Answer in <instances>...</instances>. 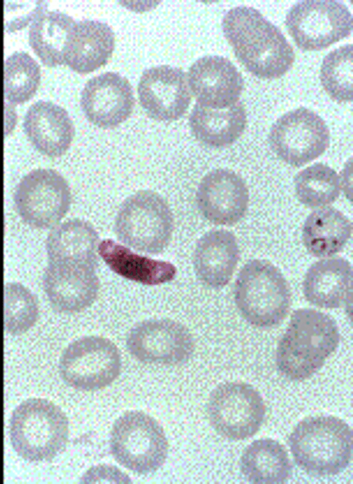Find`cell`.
Wrapping results in <instances>:
<instances>
[{"mask_svg": "<svg viewBox=\"0 0 353 484\" xmlns=\"http://www.w3.org/2000/svg\"><path fill=\"white\" fill-rule=\"evenodd\" d=\"M98 252L113 272L144 285L168 282L176 274L172 264L138 255L110 239L99 244Z\"/></svg>", "mask_w": 353, "mask_h": 484, "instance_id": "d4e9b609", "label": "cell"}, {"mask_svg": "<svg viewBox=\"0 0 353 484\" xmlns=\"http://www.w3.org/2000/svg\"><path fill=\"white\" fill-rule=\"evenodd\" d=\"M352 431L343 420L333 416H312L301 420L288 438L296 464L314 476L342 472L352 454Z\"/></svg>", "mask_w": 353, "mask_h": 484, "instance_id": "3957f363", "label": "cell"}, {"mask_svg": "<svg viewBox=\"0 0 353 484\" xmlns=\"http://www.w3.org/2000/svg\"><path fill=\"white\" fill-rule=\"evenodd\" d=\"M341 188L345 190L346 195H351L352 190V166L351 163L349 166H345L341 174Z\"/></svg>", "mask_w": 353, "mask_h": 484, "instance_id": "836d02e7", "label": "cell"}, {"mask_svg": "<svg viewBox=\"0 0 353 484\" xmlns=\"http://www.w3.org/2000/svg\"><path fill=\"white\" fill-rule=\"evenodd\" d=\"M80 102L90 122L99 128H112L129 118L134 106V97L126 78L108 72L86 83Z\"/></svg>", "mask_w": 353, "mask_h": 484, "instance_id": "2e32d148", "label": "cell"}, {"mask_svg": "<svg viewBox=\"0 0 353 484\" xmlns=\"http://www.w3.org/2000/svg\"><path fill=\"white\" fill-rule=\"evenodd\" d=\"M285 23L296 45L303 51H317L348 37L352 16L347 7L335 0H305L294 4Z\"/></svg>", "mask_w": 353, "mask_h": 484, "instance_id": "9c48e42d", "label": "cell"}, {"mask_svg": "<svg viewBox=\"0 0 353 484\" xmlns=\"http://www.w3.org/2000/svg\"><path fill=\"white\" fill-rule=\"evenodd\" d=\"M174 217L167 201L150 190L139 191L121 204L114 222L115 234L125 245L156 255L168 246Z\"/></svg>", "mask_w": 353, "mask_h": 484, "instance_id": "8992f818", "label": "cell"}, {"mask_svg": "<svg viewBox=\"0 0 353 484\" xmlns=\"http://www.w3.org/2000/svg\"><path fill=\"white\" fill-rule=\"evenodd\" d=\"M126 345L130 354L140 362L176 365L189 360L194 342L190 331L170 319H150L133 327Z\"/></svg>", "mask_w": 353, "mask_h": 484, "instance_id": "4fadbf2b", "label": "cell"}, {"mask_svg": "<svg viewBox=\"0 0 353 484\" xmlns=\"http://www.w3.org/2000/svg\"><path fill=\"white\" fill-rule=\"evenodd\" d=\"M41 79L40 67L27 53L17 52L4 64V95L12 104H21L35 94Z\"/></svg>", "mask_w": 353, "mask_h": 484, "instance_id": "f546056e", "label": "cell"}, {"mask_svg": "<svg viewBox=\"0 0 353 484\" xmlns=\"http://www.w3.org/2000/svg\"><path fill=\"white\" fill-rule=\"evenodd\" d=\"M239 465L245 478L252 483H283L292 471L283 445L269 438L256 440L248 445L241 454Z\"/></svg>", "mask_w": 353, "mask_h": 484, "instance_id": "4316f807", "label": "cell"}, {"mask_svg": "<svg viewBox=\"0 0 353 484\" xmlns=\"http://www.w3.org/2000/svg\"><path fill=\"white\" fill-rule=\"evenodd\" d=\"M320 80L323 89L333 100L339 103L352 101V44L340 46L324 57Z\"/></svg>", "mask_w": 353, "mask_h": 484, "instance_id": "4dcf8cb0", "label": "cell"}, {"mask_svg": "<svg viewBox=\"0 0 353 484\" xmlns=\"http://www.w3.org/2000/svg\"><path fill=\"white\" fill-rule=\"evenodd\" d=\"M188 84L199 105L225 109L239 101L243 80L227 58L208 55L197 59L190 68Z\"/></svg>", "mask_w": 353, "mask_h": 484, "instance_id": "e0dca14e", "label": "cell"}, {"mask_svg": "<svg viewBox=\"0 0 353 484\" xmlns=\"http://www.w3.org/2000/svg\"><path fill=\"white\" fill-rule=\"evenodd\" d=\"M59 372L69 386L93 391L110 385L119 376L121 358L117 347L109 339L85 336L71 342L62 353Z\"/></svg>", "mask_w": 353, "mask_h": 484, "instance_id": "30bf717a", "label": "cell"}, {"mask_svg": "<svg viewBox=\"0 0 353 484\" xmlns=\"http://www.w3.org/2000/svg\"><path fill=\"white\" fill-rule=\"evenodd\" d=\"M139 102L151 118L172 122L181 118L191 101L185 73L163 65L143 71L138 85Z\"/></svg>", "mask_w": 353, "mask_h": 484, "instance_id": "5bb4252c", "label": "cell"}, {"mask_svg": "<svg viewBox=\"0 0 353 484\" xmlns=\"http://www.w3.org/2000/svg\"><path fill=\"white\" fill-rule=\"evenodd\" d=\"M4 328L12 336L30 329L39 318V304L34 294L19 282H8L4 287Z\"/></svg>", "mask_w": 353, "mask_h": 484, "instance_id": "1f68e13d", "label": "cell"}, {"mask_svg": "<svg viewBox=\"0 0 353 484\" xmlns=\"http://www.w3.org/2000/svg\"><path fill=\"white\" fill-rule=\"evenodd\" d=\"M14 202L17 213L28 225L40 229L53 228L69 211L70 188L57 171L39 168L18 183Z\"/></svg>", "mask_w": 353, "mask_h": 484, "instance_id": "8fae6325", "label": "cell"}, {"mask_svg": "<svg viewBox=\"0 0 353 484\" xmlns=\"http://www.w3.org/2000/svg\"><path fill=\"white\" fill-rule=\"evenodd\" d=\"M23 128L32 146L50 157L65 154L74 135V127L68 112L46 101H39L28 108Z\"/></svg>", "mask_w": 353, "mask_h": 484, "instance_id": "ffe728a7", "label": "cell"}, {"mask_svg": "<svg viewBox=\"0 0 353 484\" xmlns=\"http://www.w3.org/2000/svg\"><path fill=\"white\" fill-rule=\"evenodd\" d=\"M352 269L342 258L316 262L307 271L303 282L305 298L324 309H336L347 303L352 291Z\"/></svg>", "mask_w": 353, "mask_h": 484, "instance_id": "603a6c76", "label": "cell"}, {"mask_svg": "<svg viewBox=\"0 0 353 484\" xmlns=\"http://www.w3.org/2000/svg\"><path fill=\"white\" fill-rule=\"evenodd\" d=\"M69 422L57 405L43 398H29L13 411L10 438L17 454L30 462H46L63 451Z\"/></svg>", "mask_w": 353, "mask_h": 484, "instance_id": "277c9868", "label": "cell"}, {"mask_svg": "<svg viewBox=\"0 0 353 484\" xmlns=\"http://www.w3.org/2000/svg\"><path fill=\"white\" fill-rule=\"evenodd\" d=\"M99 237L94 226L81 219L67 220L53 227L46 249L48 263L97 270Z\"/></svg>", "mask_w": 353, "mask_h": 484, "instance_id": "d6986e66", "label": "cell"}, {"mask_svg": "<svg viewBox=\"0 0 353 484\" xmlns=\"http://www.w3.org/2000/svg\"><path fill=\"white\" fill-rule=\"evenodd\" d=\"M114 45V34L108 24L94 20L79 21L70 34L65 64L79 74L92 72L108 63Z\"/></svg>", "mask_w": 353, "mask_h": 484, "instance_id": "7402d4cb", "label": "cell"}, {"mask_svg": "<svg viewBox=\"0 0 353 484\" xmlns=\"http://www.w3.org/2000/svg\"><path fill=\"white\" fill-rule=\"evenodd\" d=\"M75 23L65 13L47 10L32 22L29 43L43 64L54 67L65 64L66 44Z\"/></svg>", "mask_w": 353, "mask_h": 484, "instance_id": "83f0119b", "label": "cell"}, {"mask_svg": "<svg viewBox=\"0 0 353 484\" xmlns=\"http://www.w3.org/2000/svg\"><path fill=\"white\" fill-rule=\"evenodd\" d=\"M330 130L324 120L303 107L281 116L271 127L268 142L283 162L299 167L321 155L328 148Z\"/></svg>", "mask_w": 353, "mask_h": 484, "instance_id": "7c38bea8", "label": "cell"}, {"mask_svg": "<svg viewBox=\"0 0 353 484\" xmlns=\"http://www.w3.org/2000/svg\"><path fill=\"white\" fill-rule=\"evenodd\" d=\"M222 29L238 60L263 79L283 76L294 62V52L281 30L252 7L238 6L223 17Z\"/></svg>", "mask_w": 353, "mask_h": 484, "instance_id": "6da1fadb", "label": "cell"}, {"mask_svg": "<svg viewBox=\"0 0 353 484\" xmlns=\"http://www.w3.org/2000/svg\"><path fill=\"white\" fill-rule=\"evenodd\" d=\"M43 289L52 307L63 313L81 312L96 300L100 288L97 270L48 263Z\"/></svg>", "mask_w": 353, "mask_h": 484, "instance_id": "ac0fdd59", "label": "cell"}, {"mask_svg": "<svg viewBox=\"0 0 353 484\" xmlns=\"http://www.w3.org/2000/svg\"><path fill=\"white\" fill-rule=\"evenodd\" d=\"M110 446L120 465L140 474L159 469L168 451L162 427L153 417L139 411L126 412L114 422Z\"/></svg>", "mask_w": 353, "mask_h": 484, "instance_id": "52a82bcc", "label": "cell"}, {"mask_svg": "<svg viewBox=\"0 0 353 484\" xmlns=\"http://www.w3.org/2000/svg\"><path fill=\"white\" fill-rule=\"evenodd\" d=\"M339 341L338 326L330 316L312 309H299L278 343L277 368L290 380L307 379L323 366Z\"/></svg>", "mask_w": 353, "mask_h": 484, "instance_id": "7a4b0ae2", "label": "cell"}, {"mask_svg": "<svg viewBox=\"0 0 353 484\" xmlns=\"http://www.w3.org/2000/svg\"><path fill=\"white\" fill-rule=\"evenodd\" d=\"M47 4L43 1H21V4L11 3L6 5L5 15L6 30L13 32L24 28L45 12Z\"/></svg>", "mask_w": 353, "mask_h": 484, "instance_id": "d6a6232c", "label": "cell"}, {"mask_svg": "<svg viewBox=\"0 0 353 484\" xmlns=\"http://www.w3.org/2000/svg\"><path fill=\"white\" fill-rule=\"evenodd\" d=\"M234 298L241 316L258 328L279 325L290 307L289 285L272 263L254 259L241 269L234 284Z\"/></svg>", "mask_w": 353, "mask_h": 484, "instance_id": "5b68a950", "label": "cell"}, {"mask_svg": "<svg viewBox=\"0 0 353 484\" xmlns=\"http://www.w3.org/2000/svg\"><path fill=\"white\" fill-rule=\"evenodd\" d=\"M246 124V111L241 101L225 109L208 108L196 103L189 118L195 138L216 148L234 144L242 135Z\"/></svg>", "mask_w": 353, "mask_h": 484, "instance_id": "cb8c5ba5", "label": "cell"}, {"mask_svg": "<svg viewBox=\"0 0 353 484\" xmlns=\"http://www.w3.org/2000/svg\"><path fill=\"white\" fill-rule=\"evenodd\" d=\"M240 258L234 234L225 229L212 230L196 242L193 254L195 274L205 286L219 289L231 280Z\"/></svg>", "mask_w": 353, "mask_h": 484, "instance_id": "44dd1931", "label": "cell"}, {"mask_svg": "<svg viewBox=\"0 0 353 484\" xmlns=\"http://www.w3.org/2000/svg\"><path fill=\"white\" fill-rule=\"evenodd\" d=\"M210 423L216 432L232 441L252 437L261 428L265 405L259 392L243 382H227L211 392L207 405Z\"/></svg>", "mask_w": 353, "mask_h": 484, "instance_id": "ba28073f", "label": "cell"}, {"mask_svg": "<svg viewBox=\"0 0 353 484\" xmlns=\"http://www.w3.org/2000/svg\"><path fill=\"white\" fill-rule=\"evenodd\" d=\"M294 188L299 202L314 209L335 202L341 193L340 178L329 166L316 163L301 171L294 178Z\"/></svg>", "mask_w": 353, "mask_h": 484, "instance_id": "f1b7e54d", "label": "cell"}, {"mask_svg": "<svg viewBox=\"0 0 353 484\" xmlns=\"http://www.w3.org/2000/svg\"><path fill=\"white\" fill-rule=\"evenodd\" d=\"M352 223L341 211L323 207L306 218L302 240L307 251L316 258H327L340 252L352 234Z\"/></svg>", "mask_w": 353, "mask_h": 484, "instance_id": "484cf974", "label": "cell"}, {"mask_svg": "<svg viewBox=\"0 0 353 484\" xmlns=\"http://www.w3.org/2000/svg\"><path fill=\"white\" fill-rule=\"evenodd\" d=\"M196 203L201 214L211 223L231 226L245 216L249 192L243 180L234 172L216 169L201 180Z\"/></svg>", "mask_w": 353, "mask_h": 484, "instance_id": "9a60e30c", "label": "cell"}]
</instances>
